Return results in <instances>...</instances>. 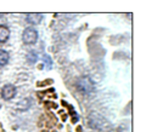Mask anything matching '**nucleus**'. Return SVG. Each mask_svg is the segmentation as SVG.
Listing matches in <instances>:
<instances>
[{
  "label": "nucleus",
  "instance_id": "nucleus-6",
  "mask_svg": "<svg viewBox=\"0 0 146 132\" xmlns=\"http://www.w3.org/2000/svg\"><path fill=\"white\" fill-rule=\"evenodd\" d=\"M10 60V55L5 50H0V66H6Z\"/></svg>",
  "mask_w": 146,
  "mask_h": 132
},
{
  "label": "nucleus",
  "instance_id": "nucleus-1",
  "mask_svg": "<svg viewBox=\"0 0 146 132\" xmlns=\"http://www.w3.org/2000/svg\"><path fill=\"white\" fill-rule=\"evenodd\" d=\"M38 32L36 29L32 28V27H28L23 30L22 33V41L26 45H34L36 41H38Z\"/></svg>",
  "mask_w": 146,
  "mask_h": 132
},
{
  "label": "nucleus",
  "instance_id": "nucleus-2",
  "mask_svg": "<svg viewBox=\"0 0 146 132\" xmlns=\"http://www.w3.org/2000/svg\"><path fill=\"white\" fill-rule=\"evenodd\" d=\"M16 95V87L11 84H6L3 86L1 89V97L3 99H5V101H10L15 97Z\"/></svg>",
  "mask_w": 146,
  "mask_h": 132
},
{
  "label": "nucleus",
  "instance_id": "nucleus-8",
  "mask_svg": "<svg viewBox=\"0 0 146 132\" xmlns=\"http://www.w3.org/2000/svg\"><path fill=\"white\" fill-rule=\"evenodd\" d=\"M28 58H29L28 61H29L31 63H35V62H36V55H34V56H31V55H29Z\"/></svg>",
  "mask_w": 146,
  "mask_h": 132
},
{
  "label": "nucleus",
  "instance_id": "nucleus-3",
  "mask_svg": "<svg viewBox=\"0 0 146 132\" xmlns=\"http://www.w3.org/2000/svg\"><path fill=\"white\" fill-rule=\"evenodd\" d=\"M26 21L28 24H32V26H38L42 23L43 21V15L42 13H27L26 15Z\"/></svg>",
  "mask_w": 146,
  "mask_h": 132
},
{
  "label": "nucleus",
  "instance_id": "nucleus-4",
  "mask_svg": "<svg viewBox=\"0 0 146 132\" xmlns=\"http://www.w3.org/2000/svg\"><path fill=\"white\" fill-rule=\"evenodd\" d=\"M78 87H79V90L82 91V92L88 93L93 90V84H91V81L88 78H82L79 80V83H78Z\"/></svg>",
  "mask_w": 146,
  "mask_h": 132
},
{
  "label": "nucleus",
  "instance_id": "nucleus-5",
  "mask_svg": "<svg viewBox=\"0 0 146 132\" xmlns=\"http://www.w3.org/2000/svg\"><path fill=\"white\" fill-rule=\"evenodd\" d=\"M10 38V29L6 26L0 24V44L6 43Z\"/></svg>",
  "mask_w": 146,
  "mask_h": 132
},
{
  "label": "nucleus",
  "instance_id": "nucleus-7",
  "mask_svg": "<svg viewBox=\"0 0 146 132\" xmlns=\"http://www.w3.org/2000/svg\"><path fill=\"white\" fill-rule=\"evenodd\" d=\"M43 58H44V62H46V63H48V68L50 69V68H51V58H50V56H48V55H45V56H44Z\"/></svg>",
  "mask_w": 146,
  "mask_h": 132
}]
</instances>
